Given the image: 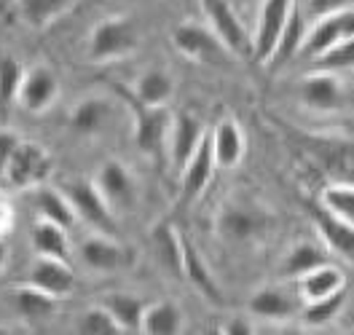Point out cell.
<instances>
[{
  "label": "cell",
  "mask_w": 354,
  "mask_h": 335,
  "mask_svg": "<svg viewBox=\"0 0 354 335\" xmlns=\"http://www.w3.org/2000/svg\"><path fill=\"white\" fill-rule=\"evenodd\" d=\"M140 48V27L132 17H105L88 35V62L105 65Z\"/></svg>",
  "instance_id": "cell-1"
},
{
  "label": "cell",
  "mask_w": 354,
  "mask_h": 335,
  "mask_svg": "<svg viewBox=\"0 0 354 335\" xmlns=\"http://www.w3.org/2000/svg\"><path fill=\"white\" fill-rule=\"evenodd\" d=\"M67 201L75 212L78 220L94 231V233H105V236H118V223H115V209L108 199L102 196V191L97 188V182L84 178H75L62 185Z\"/></svg>",
  "instance_id": "cell-2"
},
{
  "label": "cell",
  "mask_w": 354,
  "mask_h": 335,
  "mask_svg": "<svg viewBox=\"0 0 354 335\" xmlns=\"http://www.w3.org/2000/svg\"><path fill=\"white\" fill-rule=\"evenodd\" d=\"M51 169H54V158L44 145L32 142V140H22L8 161L3 178L19 191H30L35 185H44L51 175Z\"/></svg>",
  "instance_id": "cell-3"
},
{
  "label": "cell",
  "mask_w": 354,
  "mask_h": 335,
  "mask_svg": "<svg viewBox=\"0 0 354 335\" xmlns=\"http://www.w3.org/2000/svg\"><path fill=\"white\" fill-rule=\"evenodd\" d=\"M201 11L207 27L221 38L231 57H252V32L244 30L242 19L228 0H201Z\"/></svg>",
  "instance_id": "cell-4"
},
{
  "label": "cell",
  "mask_w": 354,
  "mask_h": 335,
  "mask_svg": "<svg viewBox=\"0 0 354 335\" xmlns=\"http://www.w3.org/2000/svg\"><path fill=\"white\" fill-rule=\"evenodd\" d=\"M172 44L183 57L201 62V65H223L231 57V51L223 46L221 38L209 27L196 22L177 24L172 32Z\"/></svg>",
  "instance_id": "cell-5"
},
{
  "label": "cell",
  "mask_w": 354,
  "mask_h": 335,
  "mask_svg": "<svg viewBox=\"0 0 354 335\" xmlns=\"http://www.w3.org/2000/svg\"><path fill=\"white\" fill-rule=\"evenodd\" d=\"M295 0H263L258 11V24L252 30V59L266 65L277 48V41L288 24Z\"/></svg>",
  "instance_id": "cell-6"
},
{
  "label": "cell",
  "mask_w": 354,
  "mask_h": 335,
  "mask_svg": "<svg viewBox=\"0 0 354 335\" xmlns=\"http://www.w3.org/2000/svg\"><path fill=\"white\" fill-rule=\"evenodd\" d=\"M132 102L134 111V142L142 153L156 156L167 140H169V129H172V115L167 113V108H145L134 99L129 91H124Z\"/></svg>",
  "instance_id": "cell-7"
},
{
  "label": "cell",
  "mask_w": 354,
  "mask_h": 335,
  "mask_svg": "<svg viewBox=\"0 0 354 335\" xmlns=\"http://www.w3.org/2000/svg\"><path fill=\"white\" fill-rule=\"evenodd\" d=\"M349 38H354V6L314 19V24H311L309 32H306L304 51L309 54L311 59H317V57L325 54L328 48L344 44V41H349Z\"/></svg>",
  "instance_id": "cell-8"
},
{
  "label": "cell",
  "mask_w": 354,
  "mask_h": 335,
  "mask_svg": "<svg viewBox=\"0 0 354 335\" xmlns=\"http://www.w3.org/2000/svg\"><path fill=\"white\" fill-rule=\"evenodd\" d=\"M59 97V78L54 75V70L46 65L30 67L24 70L22 86H19V94H17V102L19 108L32 115L48 111Z\"/></svg>",
  "instance_id": "cell-9"
},
{
  "label": "cell",
  "mask_w": 354,
  "mask_h": 335,
  "mask_svg": "<svg viewBox=\"0 0 354 335\" xmlns=\"http://www.w3.org/2000/svg\"><path fill=\"white\" fill-rule=\"evenodd\" d=\"M27 285H32L38 290L54 295L57 300H62L75 287V274H73L70 263H65V260L38 255L32 268H30V274H27Z\"/></svg>",
  "instance_id": "cell-10"
},
{
  "label": "cell",
  "mask_w": 354,
  "mask_h": 335,
  "mask_svg": "<svg viewBox=\"0 0 354 335\" xmlns=\"http://www.w3.org/2000/svg\"><path fill=\"white\" fill-rule=\"evenodd\" d=\"M180 188H183V201H196L204 193V188L209 185L212 172H215V156H212V140L209 132L201 137L199 148L194 151V156L185 161V166L180 169Z\"/></svg>",
  "instance_id": "cell-11"
},
{
  "label": "cell",
  "mask_w": 354,
  "mask_h": 335,
  "mask_svg": "<svg viewBox=\"0 0 354 335\" xmlns=\"http://www.w3.org/2000/svg\"><path fill=\"white\" fill-rule=\"evenodd\" d=\"M27 193V204H30V209L35 212V218L38 220H48V223H57L62 225V228H73L75 225V212H73V207H70V201H67L65 191H59V188H51V185H35V188H30V191H24Z\"/></svg>",
  "instance_id": "cell-12"
},
{
  "label": "cell",
  "mask_w": 354,
  "mask_h": 335,
  "mask_svg": "<svg viewBox=\"0 0 354 335\" xmlns=\"http://www.w3.org/2000/svg\"><path fill=\"white\" fill-rule=\"evenodd\" d=\"M183 279L199 292L204 300H209L212 306H221L223 303V290L221 285H218V279L212 276L204 255L191 245V239L185 233H183Z\"/></svg>",
  "instance_id": "cell-13"
},
{
  "label": "cell",
  "mask_w": 354,
  "mask_h": 335,
  "mask_svg": "<svg viewBox=\"0 0 354 335\" xmlns=\"http://www.w3.org/2000/svg\"><path fill=\"white\" fill-rule=\"evenodd\" d=\"M78 258L94 274H115L127 263V255H124L121 245L115 242V236H105V233L86 236L78 245Z\"/></svg>",
  "instance_id": "cell-14"
},
{
  "label": "cell",
  "mask_w": 354,
  "mask_h": 335,
  "mask_svg": "<svg viewBox=\"0 0 354 335\" xmlns=\"http://www.w3.org/2000/svg\"><path fill=\"white\" fill-rule=\"evenodd\" d=\"M97 188L102 191V196L108 199L113 209H129L134 204V180L129 169L121 161H105L97 169Z\"/></svg>",
  "instance_id": "cell-15"
},
{
  "label": "cell",
  "mask_w": 354,
  "mask_h": 335,
  "mask_svg": "<svg viewBox=\"0 0 354 335\" xmlns=\"http://www.w3.org/2000/svg\"><path fill=\"white\" fill-rule=\"evenodd\" d=\"M151 249L156 263L169 276H183V231L169 220H161L151 228Z\"/></svg>",
  "instance_id": "cell-16"
},
{
  "label": "cell",
  "mask_w": 354,
  "mask_h": 335,
  "mask_svg": "<svg viewBox=\"0 0 354 335\" xmlns=\"http://www.w3.org/2000/svg\"><path fill=\"white\" fill-rule=\"evenodd\" d=\"M207 134L204 124L191 113H177L172 118V129H169V153H172V164L177 169L185 166V161L194 156V151L199 148L201 137Z\"/></svg>",
  "instance_id": "cell-17"
},
{
  "label": "cell",
  "mask_w": 354,
  "mask_h": 335,
  "mask_svg": "<svg viewBox=\"0 0 354 335\" xmlns=\"http://www.w3.org/2000/svg\"><path fill=\"white\" fill-rule=\"evenodd\" d=\"M212 140V156H215V166L221 169H234L239 166L244 156V132L239 129L236 121L223 118L221 124L209 132Z\"/></svg>",
  "instance_id": "cell-18"
},
{
  "label": "cell",
  "mask_w": 354,
  "mask_h": 335,
  "mask_svg": "<svg viewBox=\"0 0 354 335\" xmlns=\"http://www.w3.org/2000/svg\"><path fill=\"white\" fill-rule=\"evenodd\" d=\"M298 295L304 303H311V300H319V298H328L333 292L344 290L346 287V276L338 266H333L330 260L322 263V266L311 268L309 274H304L298 282Z\"/></svg>",
  "instance_id": "cell-19"
},
{
  "label": "cell",
  "mask_w": 354,
  "mask_h": 335,
  "mask_svg": "<svg viewBox=\"0 0 354 335\" xmlns=\"http://www.w3.org/2000/svg\"><path fill=\"white\" fill-rule=\"evenodd\" d=\"M314 225H317V233L319 239L325 242V247L335 252L338 258L344 260H354V225L341 220L330 215L328 209H319L314 215Z\"/></svg>",
  "instance_id": "cell-20"
},
{
  "label": "cell",
  "mask_w": 354,
  "mask_h": 335,
  "mask_svg": "<svg viewBox=\"0 0 354 335\" xmlns=\"http://www.w3.org/2000/svg\"><path fill=\"white\" fill-rule=\"evenodd\" d=\"M301 99L311 111H335L341 105V81L335 73L319 70L301 84Z\"/></svg>",
  "instance_id": "cell-21"
},
{
  "label": "cell",
  "mask_w": 354,
  "mask_h": 335,
  "mask_svg": "<svg viewBox=\"0 0 354 335\" xmlns=\"http://www.w3.org/2000/svg\"><path fill=\"white\" fill-rule=\"evenodd\" d=\"M11 303L27 325H44L46 319H51L57 314V298L27 285V282L11 292Z\"/></svg>",
  "instance_id": "cell-22"
},
{
  "label": "cell",
  "mask_w": 354,
  "mask_h": 335,
  "mask_svg": "<svg viewBox=\"0 0 354 335\" xmlns=\"http://www.w3.org/2000/svg\"><path fill=\"white\" fill-rule=\"evenodd\" d=\"M247 309L252 316L266 319V322H285L298 312L295 300L279 287H263V290L252 292L247 300Z\"/></svg>",
  "instance_id": "cell-23"
},
{
  "label": "cell",
  "mask_w": 354,
  "mask_h": 335,
  "mask_svg": "<svg viewBox=\"0 0 354 335\" xmlns=\"http://www.w3.org/2000/svg\"><path fill=\"white\" fill-rule=\"evenodd\" d=\"M30 245L32 252L41 258H57L70 263V242H67V228L48 220H35L30 228Z\"/></svg>",
  "instance_id": "cell-24"
},
{
  "label": "cell",
  "mask_w": 354,
  "mask_h": 335,
  "mask_svg": "<svg viewBox=\"0 0 354 335\" xmlns=\"http://www.w3.org/2000/svg\"><path fill=\"white\" fill-rule=\"evenodd\" d=\"M306 32H309L306 19H304V14H301V11H298V6H295V8H292V14H290L288 24H285V30H282V35H279V41H277L274 54H271V59H268L266 65L271 67V70H279L282 65H288L295 54H301V51H304Z\"/></svg>",
  "instance_id": "cell-25"
},
{
  "label": "cell",
  "mask_w": 354,
  "mask_h": 335,
  "mask_svg": "<svg viewBox=\"0 0 354 335\" xmlns=\"http://www.w3.org/2000/svg\"><path fill=\"white\" fill-rule=\"evenodd\" d=\"M172 91H175L172 75L153 67V70H148V73H142L137 78L132 97L140 105H145V108H164L172 99Z\"/></svg>",
  "instance_id": "cell-26"
},
{
  "label": "cell",
  "mask_w": 354,
  "mask_h": 335,
  "mask_svg": "<svg viewBox=\"0 0 354 335\" xmlns=\"http://www.w3.org/2000/svg\"><path fill=\"white\" fill-rule=\"evenodd\" d=\"M102 306L113 314V319L118 322L121 333H142V316H145V300H140L137 295L129 292H111Z\"/></svg>",
  "instance_id": "cell-27"
},
{
  "label": "cell",
  "mask_w": 354,
  "mask_h": 335,
  "mask_svg": "<svg viewBox=\"0 0 354 335\" xmlns=\"http://www.w3.org/2000/svg\"><path fill=\"white\" fill-rule=\"evenodd\" d=\"M183 325H185V316L172 300H158L145 306V316H142L145 335H177L183 333Z\"/></svg>",
  "instance_id": "cell-28"
},
{
  "label": "cell",
  "mask_w": 354,
  "mask_h": 335,
  "mask_svg": "<svg viewBox=\"0 0 354 335\" xmlns=\"http://www.w3.org/2000/svg\"><path fill=\"white\" fill-rule=\"evenodd\" d=\"M78 0H17L19 19L35 30H44L51 22H57L62 14H67Z\"/></svg>",
  "instance_id": "cell-29"
},
{
  "label": "cell",
  "mask_w": 354,
  "mask_h": 335,
  "mask_svg": "<svg viewBox=\"0 0 354 335\" xmlns=\"http://www.w3.org/2000/svg\"><path fill=\"white\" fill-rule=\"evenodd\" d=\"M322 263H328V255L317 245L304 242V245H295L288 252L285 263L279 268V276H282V279H290V282H298L304 274H309L311 268L322 266Z\"/></svg>",
  "instance_id": "cell-30"
},
{
  "label": "cell",
  "mask_w": 354,
  "mask_h": 335,
  "mask_svg": "<svg viewBox=\"0 0 354 335\" xmlns=\"http://www.w3.org/2000/svg\"><path fill=\"white\" fill-rule=\"evenodd\" d=\"M73 330L78 335H118L121 327L118 322L113 319V314L100 303V306H91L86 312H81L75 316V325Z\"/></svg>",
  "instance_id": "cell-31"
},
{
  "label": "cell",
  "mask_w": 354,
  "mask_h": 335,
  "mask_svg": "<svg viewBox=\"0 0 354 335\" xmlns=\"http://www.w3.org/2000/svg\"><path fill=\"white\" fill-rule=\"evenodd\" d=\"M105 118H108V105L102 99H84V102L75 105V111L70 115V124H73L75 132L97 134L102 129Z\"/></svg>",
  "instance_id": "cell-32"
},
{
  "label": "cell",
  "mask_w": 354,
  "mask_h": 335,
  "mask_svg": "<svg viewBox=\"0 0 354 335\" xmlns=\"http://www.w3.org/2000/svg\"><path fill=\"white\" fill-rule=\"evenodd\" d=\"M306 309H304V319L309 322L311 327H322V325H328L333 322L338 314L344 312V306H346V287L338 292H333L328 298H319V300H311V303H304Z\"/></svg>",
  "instance_id": "cell-33"
},
{
  "label": "cell",
  "mask_w": 354,
  "mask_h": 335,
  "mask_svg": "<svg viewBox=\"0 0 354 335\" xmlns=\"http://www.w3.org/2000/svg\"><path fill=\"white\" fill-rule=\"evenodd\" d=\"M322 209L354 225V185L335 182L322 191Z\"/></svg>",
  "instance_id": "cell-34"
},
{
  "label": "cell",
  "mask_w": 354,
  "mask_h": 335,
  "mask_svg": "<svg viewBox=\"0 0 354 335\" xmlns=\"http://www.w3.org/2000/svg\"><path fill=\"white\" fill-rule=\"evenodd\" d=\"M24 78V67L17 57L11 54H0V108L11 105L19 94Z\"/></svg>",
  "instance_id": "cell-35"
},
{
  "label": "cell",
  "mask_w": 354,
  "mask_h": 335,
  "mask_svg": "<svg viewBox=\"0 0 354 335\" xmlns=\"http://www.w3.org/2000/svg\"><path fill=\"white\" fill-rule=\"evenodd\" d=\"M255 228H258V220L250 212H244V209L231 207V209H225L221 215V233L228 242H244V239H250L255 233Z\"/></svg>",
  "instance_id": "cell-36"
},
{
  "label": "cell",
  "mask_w": 354,
  "mask_h": 335,
  "mask_svg": "<svg viewBox=\"0 0 354 335\" xmlns=\"http://www.w3.org/2000/svg\"><path fill=\"white\" fill-rule=\"evenodd\" d=\"M319 70H328V73H338V70H352L354 67V38L344 41V44L333 46L325 54H319L317 59Z\"/></svg>",
  "instance_id": "cell-37"
},
{
  "label": "cell",
  "mask_w": 354,
  "mask_h": 335,
  "mask_svg": "<svg viewBox=\"0 0 354 335\" xmlns=\"http://www.w3.org/2000/svg\"><path fill=\"white\" fill-rule=\"evenodd\" d=\"M19 142H22L19 132H14V129H0V178H3V172H6L11 156H14V151L19 148Z\"/></svg>",
  "instance_id": "cell-38"
},
{
  "label": "cell",
  "mask_w": 354,
  "mask_h": 335,
  "mask_svg": "<svg viewBox=\"0 0 354 335\" xmlns=\"http://www.w3.org/2000/svg\"><path fill=\"white\" fill-rule=\"evenodd\" d=\"M349 6H354V0H309V14L314 19H319V17H328L335 11H344Z\"/></svg>",
  "instance_id": "cell-39"
},
{
  "label": "cell",
  "mask_w": 354,
  "mask_h": 335,
  "mask_svg": "<svg viewBox=\"0 0 354 335\" xmlns=\"http://www.w3.org/2000/svg\"><path fill=\"white\" fill-rule=\"evenodd\" d=\"M221 333L225 335H252V325L242 319V316H231L225 325L221 327Z\"/></svg>",
  "instance_id": "cell-40"
},
{
  "label": "cell",
  "mask_w": 354,
  "mask_h": 335,
  "mask_svg": "<svg viewBox=\"0 0 354 335\" xmlns=\"http://www.w3.org/2000/svg\"><path fill=\"white\" fill-rule=\"evenodd\" d=\"M11 220H14V215H11V207H8L6 201H0V239H3V233L11 228Z\"/></svg>",
  "instance_id": "cell-41"
},
{
  "label": "cell",
  "mask_w": 354,
  "mask_h": 335,
  "mask_svg": "<svg viewBox=\"0 0 354 335\" xmlns=\"http://www.w3.org/2000/svg\"><path fill=\"white\" fill-rule=\"evenodd\" d=\"M6 260H8V247H6V242L0 239V271H3V266H6Z\"/></svg>",
  "instance_id": "cell-42"
},
{
  "label": "cell",
  "mask_w": 354,
  "mask_h": 335,
  "mask_svg": "<svg viewBox=\"0 0 354 335\" xmlns=\"http://www.w3.org/2000/svg\"><path fill=\"white\" fill-rule=\"evenodd\" d=\"M0 335H8V330H3V327H0Z\"/></svg>",
  "instance_id": "cell-43"
}]
</instances>
